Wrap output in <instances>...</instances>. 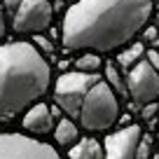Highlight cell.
Instances as JSON below:
<instances>
[{"label": "cell", "mask_w": 159, "mask_h": 159, "mask_svg": "<svg viewBox=\"0 0 159 159\" xmlns=\"http://www.w3.org/2000/svg\"><path fill=\"white\" fill-rule=\"evenodd\" d=\"M154 0H75L61 26L68 52L110 54L134 42L150 24Z\"/></svg>", "instance_id": "1"}, {"label": "cell", "mask_w": 159, "mask_h": 159, "mask_svg": "<svg viewBox=\"0 0 159 159\" xmlns=\"http://www.w3.org/2000/svg\"><path fill=\"white\" fill-rule=\"evenodd\" d=\"M52 87V66L26 40L0 45V122L24 115Z\"/></svg>", "instance_id": "2"}, {"label": "cell", "mask_w": 159, "mask_h": 159, "mask_svg": "<svg viewBox=\"0 0 159 159\" xmlns=\"http://www.w3.org/2000/svg\"><path fill=\"white\" fill-rule=\"evenodd\" d=\"M75 119L89 134L110 131L119 122V98L115 96V91L108 87V82L103 77L89 87V91L84 94V98L80 103Z\"/></svg>", "instance_id": "3"}, {"label": "cell", "mask_w": 159, "mask_h": 159, "mask_svg": "<svg viewBox=\"0 0 159 159\" xmlns=\"http://www.w3.org/2000/svg\"><path fill=\"white\" fill-rule=\"evenodd\" d=\"M0 159H63L52 143L33 138L21 131L0 134Z\"/></svg>", "instance_id": "4"}, {"label": "cell", "mask_w": 159, "mask_h": 159, "mask_svg": "<svg viewBox=\"0 0 159 159\" xmlns=\"http://www.w3.org/2000/svg\"><path fill=\"white\" fill-rule=\"evenodd\" d=\"M98 80H101L98 75H87V73H77V70L63 73L54 84V101H56V105H59V110L66 112V117L75 119L84 94Z\"/></svg>", "instance_id": "5"}, {"label": "cell", "mask_w": 159, "mask_h": 159, "mask_svg": "<svg viewBox=\"0 0 159 159\" xmlns=\"http://www.w3.org/2000/svg\"><path fill=\"white\" fill-rule=\"evenodd\" d=\"M54 7L49 0H24L12 12V30L16 35H40L52 26Z\"/></svg>", "instance_id": "6"}, {"label": "cell", "mask_w": 159, "mask_h": 159, "mask_svg": "<svg viewBox=\"0 0 159 159\" xmlns=\"http://www.w3.org/2000/svg\"><path fill=\"white\" fill-rule=\"evenodd\" d=\"M124 84L126 96H131V101L138 105H150L159 101V70H154L148 59L138 61L129 70Z\"/></svg>", "instance_id": "7"}, {"label": "cell", "mask_w": 159, "mask_h": 159, "mask_svg": "<svg viewBox=\"0 0 159 159\" xmlns=\"http://www.w3.org/2000/svg\"><path fill=\"white\" fill-rule=\"evenodd\" d=\"M143 136L138 124H126L115 129L103 140V159H136V148Z\"/></svg>", "instance_id": "8"}, {"label": "cell", "mask_w": 159, "mask_h": 159, "mask_svg": "<svg viewBox=\"0 0 159 159\" xmlns=\"http://www.w3.org/2000/svg\"><path fill=\"white\" fill-rule=\"evenodd\" d=\"M56 119H59L56 117V108H52L45 101H38V103H33L21 115V126H24V131L30 134L33 138H42V136L52 134Z\"/></svg>", "instance_id": "9"}, {"label": "cell", "mask_w": 159, "mask_h": 159, "mask_svg": "<svg viewBox=\"0 0 159 159\" xmlns=\"http://www.w3.org/2000/svg\"><path fill=\"white\" fill-rule=\"evenodd\" d=\"M66 159H103V143L96 136H80L77 143L68 148Z\"/></svg>", "instance_id": "10"}, {"label": "cell", "mask_w": 159, "mask_h": 159, "mask_svg": "<svg viewBox=\"0 0 159 159\" xmlns=\"http://www.w3.org/2000/svg\"><path fill=\"white\" fill-rule=\"evenodd\" d=\"M52 136H54V143L59 145V148H66V150H68L70 145L77 143V138H80L82 134H80V126H77V122H75V119H70V117H59V119H56V124H54V129H52Z\"/></svg>", "instance_id": "11"}, {"label": "cell", "mask_w": 159, "mask_h": 159, "mask_svg": "<svg viewBox=\"0 0 159 159\" xmlns=\"http://www.w3.org/2000/svg\"><path fill=\"white\" fill-rule=\"evenodd\" d=\"M145 59V47L140 42H129V45L122 47V52L117 54V66L124 70H131L138 61Z\"/></svg>", "instance_id": "12"}, {"label": "cell", "mask_w": 159, "mask_h": 159, "mask_svg": "<svg viewBox=\"0 0 159 159\" xmlns=\"http://www.w3.org/2000/svg\"><path fill=\"white\" fill-rule=\"evenodd\" d=\"M75 70L87 75H98L103 70V59H101V54H94V52H82L80 59L75 61Z\"/></svg>", "instance_id": "13"}, {"label": "cell", "mask_w": 159, "mask_h": 159, "mask_svg": "<svg viewBox=\"0 0 159 159\" xmlns=\"http://www.w3.org/2000/svg\"><path fill=\"white\" fill-rule=\"evenodd\" d=\"M103 70H105V82H108V87L115 91V96L117 98H122V96H126V84L124 80H122V75H119V68L115 66V61H108V63H103Z\"/></svg>", "instance_id": "14"}, {"label": "cell", "mask_w": 159, "mask_h": 159, "mask_svg": "<svg viewBox=\"0 0 159 159\" xmlns=\"http://www.w3.org/2000/svg\"><path fill=\"white\" fill-rule=\"evenodd\" d=\"M154 138L152 136H140V140H138V148H136V159H150L154 154Z\"/></svg>", "instance_id": "15"}, {"label": "cell", "mask_w": 159, "mask_h": 159, "mask_svg": "<svg viewBox=\"0 0 159 159\" xmlns=\"http://www.w3.org/2000/svg\"><path fill=\"white\" fill-rule=\"evenodd\" d=\"M24 0H2V10H10V12H14L16 7L21 5Z\"/></svg>", "instance_id": "16"}, {"label": "cell", "mask_w": 159, "mask_h": 159, "mask_svg": "<svg viewBox=\"0 0 159 159\" xmlns=\"http://www.w3.org/2000/svg\"><path fill=\"white\" fill-rule=\"evenodd\" d=\"M7 33V26H5V14H2V5H0V40L5 38Z\"/></svg>", "instance_id": "17"}, {"label": "cell", "mask_w": 159, "mask_h": 159, "mask_svg": "<svg viewBox=\"0 0 159 159\" xmlns=\"http://www.w3.org/2000/svg\"><path fill=\"white\" fill-rule=\"evenodd\" d=\"M150 159H159V150H154V154H152Z\"/></svg>", "instance_id": "18"}, {"label": "cell", "mask_w": 159, "mask_h": 159, "mask_svg": "<svg viewBox=\"0 0 159 159\" xmlns=\"http://www.w3.org/2000/svg\"><path fill=\"white\" fill-rule=\"evenodd\" d=\"M154 143H157V150H159V129H157V138H154Z\"/></svg>", "instance_id": "19"}, {"label": "cell", "mask_w": 159, "mask_h": 159, "mask_svg": "<svg viewBox=\"0 0 159 159\" xmlns=\"http://www.w3.org/2000/svg\"><path fill=\"white\" fill-rule=\"evenodd\" d=\"M68 2H75V0H68Z\"/></svg>", "instance_id": "20"}]
</instances>
